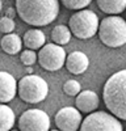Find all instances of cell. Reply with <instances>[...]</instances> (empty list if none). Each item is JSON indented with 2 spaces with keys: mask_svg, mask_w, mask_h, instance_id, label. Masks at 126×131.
I'll return each instance as SVG.
<instances>
[{
  "mask_svg": "<svg viewBox=\"0 0 126 131\" xmlns=\"http://www.w3.org/2000/svg\"><path fill=\"white\" fill-rule=\"evenodd\" d=\"M16 10L24 23L45 26L59 15V0H16Z\"/></svg>",
  "mask_w": 126,
  "mask_h": 131,
  "instance_id": "cell-1",
  "label": "cell"
},
{
  "mask_svg": "<svg viewBox=\"0 0 126 131\" xmlns=\"http://www.w3.org/2000/svg\"><path fill=\"white\" fill-rule=\"evenodd\" d=\"M102 100L114 117L126 121V70L113 73L105 81Z\"/></svg>",
  "mask_w": 126,
  "mask_h": 131,
  "instance_id": "cell-2",
  "label": "cell"
},
{
  "mask_svg": "<svg viewBox=\"0 0 126 131\" xmlns=\"http://www.w3.org/2000/svg\"><path fill=\"white\" fill-rule=\"evenodd\" d=\"M100 41L108 47H120L126 43V21L120 16H108L99 28Z\"/></svg>",
  "mask_w": 126,
  "mask_h": 131,
  "instance_id": "cell-3",
  "label": "cell"
},
{
  "mask_svg": "<svg viewBox=\"0 0 126 131\" xmlns=\"http://www.w3.org/2000/svg\"><path fill=\"white\" fill-rule=\"evenodd\" d=\"M68 28L76 38L89 39L96 34L100 28L99 17L89 9H81L70 17Z\"/></svg>",
  "mask_w": 126,
  "mask_h": 131,
  "instance_id": "cell-4",
  "label": "cell"
},
{
  "mask_svg": "<svg viewBox=\"0 0 126 131\" xmlns=\"http://www.w3.org/2000/svg\"><path fill=\"white\" fill-rule=\"evenodd\" d=\"M17 94L26 104H38L47 97L49 85L38 75H26L18 81Z\"/></svg>",
  "mask_w": 126,
  "mask_h": 131,
  "instance_id": "cell-5",
  "label": "cell"
},
{
  "mask_svg": "<svg viewBox=\"0 0 126 131\" xmlns=\"http://www.w3.org/2000/svg\"><path fill=\"white\" fill-rule=\"evenodd\" d=\"M80 131H123V128L117 117L107 112H97L83 119Z\"/></svg>",
  "mask_w": 126,
  "mask_h": 131,
  "instance_id": "cell-6",
  "label": "cell"
},
{
  "mask_svg": "<svg viewBox=\"0 0 126 131\" xmlns=\"http://www.w3.org/2000/svg\"><path fill=\"white\" fill-rule=\"evenodd\" d=\"M66 51L55 43H47L38 52V63L44 70L54 72L63 67L66 63Z\"/></svg>",
  "mask_w": 126,
  "mask_h": 131,
  "instance_id": "cell-7",
  "label": "cell"
},
{
  "mask_svg": "<svg viewBox=\"0 0 126 131\" xmlns=\"http://www.w3.org/2000/svg\"><path fill=\"white\" fill-rule=\"evenodd\" d=\"M20 131H50V118L41 109H28L18 118Z\"/></svg>",
  "mask_w": 126,
  "mask_h": 131,
  "instance_id": "cell-8",
  "label": "cell"
},
{
  "mask_svg": "<svg viewBox=\"0 0 126 131\" xmlns=\"http://www.w3.org/2000/svg\"><path fill=\"white\" fill-rule=\"evenodd\" d=\"M83 123L81 113L76 107H62L55 114V125L60 131H76Z\"/></svg>",
  "mask_w": 126,
  "mask_h": 131,
  "instance_id": "cell-9",
  "label": "cell"
},
{
  "mask_svg": "<svg viewBox=\"0 0 126 131\" xmlns=\"http://www.w3.org/2000/svg\"><path fill=\"white\" fill-rule=\"evenodd\" d=\"M18 89V83L10 73L0 71V104L13 100Z\"/></svg>",
  "mask_w": 126,
  "mask_h": 131,
  "instance_id": "cell-10",
  "label": "cell"
},
{
  "mask_svg": "<svg viewBox=\"0 0 126 131\" xmlns=\"http://www.w3.org/2000/svg\"><path fill=\"white\" fill-rule=\"evenodd\" d=\"M89 66V59L81 51H72L66 59V68L72 75H81L87 71Z\"/></svg>",
  "mask_w": 126,
  "mask_h": 131,
  "instance_id": "cell-11",
  "label": "cell"
},
{
  "mask_svg": "<svg viewBox=\"0 0 126 131\" xmlns=\"http://www.w3.org/2000/svg\"><path fill=\"white\" fill-rule=\"evenodd\" d=\"M99 106V96L93 91H83L76 96V109L81 113H93Z\"/></svg>",
  "mask_w": 126,
  "mask_h": 131,
  "instance_id": "cell-12",
  "label": "cell"
},
{
  "mask_svg": "<svg viewBox=\"0 0 126 131\" xmlns=\"http://www.w3.org/2000/svg\"><path fill=\"white\" fill-rule=\"evenodd\" d=\"M46 36L39 29H30L24 34V45L29 50H38L45 46Z\"/></svg>",
  "mask_w": 126,
  "mask_h": 131,
  "instance_id": "cell-13",
  "label": "cell"
},
{
  "mask_svg": "<svg viewBox=\"0 0 126 131\" xmlns=\"http://www.w3.org/2000/svg\"><path fill=\"white\" fill-rule=\"evenodd\" d=\"M0 46L4 52L9 54V55H15V54L20 52L21 47H23V39L15 33H10V34H5L2 38Z\"/></svg>",
  "mask_w": 126,
  "mask_h": 131,
  "instance_id": "cell-14",
  "label": "cell"
},
{
  "mask_svg": "<svg viewBox=\"0 0 126 131\" xmlns=\"http://www.w3.org/2000/svg\"><path fill=\"white\" fill-rule=\"evenodd\" d=\"M101 12L108 15H120L126 9V0H96Z\"/></svg>",
  "mask_w": 126,
  "mask_h": 131,
  "instance_id": "cell-15",
  "label": "cell"
},
{
  "mask_svg": "<svg viewBox=\"0 0 126 131\" xmlns=\"http://www.w3.org/2000/svg\"><path fill=\"white\" fill-rule=\"evenodd\" d=\"M16 115L5 104H0V131H10L15 125Z\"/></svg>",
  "mask_w": 126,
  "mask_h": 131,
  "instance_id": "cell-16",
  "label": "cell"
},
{
  "mask_svg": "<svg viewBox=\"0 0 126 131\" xmlns=\"http://www.w3.org/2000/svg\"><path fill=\"white\" fill-rule=\"evenodd\" d=\"M71 30L66 25H57L51 30V39L55 45H67L71 39Z\"/></svg>",
  "mask_w": 126,
  "mask_h": 131,
  "instance_id": "cell-17",
  "label": "cell"
},
{
  "mask_svg": "<svg viewBox=\"0 0 126 131\" xmlns=\"http://www.w3.org/2000/svg\"><path fill=\"white\" fill-rule=\"evenodd\" d=\"M63 92L68 96H78L81 92V85L76 80H67L63 85Z\"/></svg>",
  "mask_w": 126,
  "mask_h": 131,
  "instance_id": "cell-18",
  "label": "cell"
},
{
  "mask_svg": "<svg viewBox=\"0 0 126 131\" xmlns=\"http://www.w3.org/2000/svg\"><path fill=\"white\" fill-rule=\"evenodd\" d=\"M91 2L92 0H60V3L66 8L74 9V10H76V9L81 10L83 8H86L87 5H89Z\"/></svg>",
  "mask_w": 126,
  "mask_h": 131,
  "instance_id": "cell-19",
  "label": "cell"
},
{
  "mask_svg": "<svg viewBox=\"0 0 126 131\" xmlns=\"http://www.w3.org/2000/svg\"><path fill=\"white\" fill-rule=\"evenodd\" d=\"M20 60L23 62L24 66H28V67H30V66H33L37 60H38V55L33 51V50H24L23 52H21L20 55Z\"/></svg>",
  "mask_w": 126,
  "mask_h": 131,
  "instance_id": "cell-20",
  "label": "cell"
},
{
  "mask_svg": "<svg viewBox=\"0 0 126 131\" xmlns=\"http://www.w3.org/2000/svg\"><path fill=\"white\" fill-rule=\"evenodd\" d=\"M15 21L13 18H9V17H3L0 18V31L4 33V34H10V33H13L15 30Z\"/></svg>",
  "mask_w": 126,
  "mask_h": 131,
  "instance_id": "cell-21",
  "label": "cell"
},
{
  "mask_svg": "<svg viewBox=\"0 0 126 131\" xmlns=\"http://www.w3.org/2000/svg\"><path fill=\"white\" fill-rule=\"evenodd\" d=\"M16 13H17V10H16L15 8H8V9L5 10V16L9 17V18H13V17L16 16Z\"/></svg>",
  "mask_w": 126,
  "mask_h": 131,
  "instance_id": "cell-22",
  "label": "cell"
},
{
  "mask_svg": "<svg viewBox=\"0 0 126 131\" xmlns=\"http://www.w3.org/2000/svg\"><path fill=\"white\" fill-rule=\"evenodd\" d=\"M26 71H28V73H29V75H33V70H32L30 67H28V70H26Z\"/></svg>",
  "mask_w": 126,
  "mask_h": 131,
  "instance_id": "cell-23",
  "label": "cell"
},
{
  "mask_svg": "<svg viewBox=\"0 0 126 131\" xmlns=\"http://www.w3.org/2000/svg\"><path fill=\"white\" fill-rule=\"evenodd\" d=\"M0 10H2V0H0Z\"/></svg>",
  "mask_w": 126,
  "mask_h": 131,
  "instance_id": "cell-24",
  "label": "cell"
},
{
  "mask_svg": "<svg viewBox=\"0 0 126 131\" xmlns=\"http://www.w3.org/2000/svg\"><path fill=\"white\" fill-rule=\"evenodd\" d=\"M50 131H60V130H50Z\"/></svg>",
  "mask_w": 126,
  "mask_h": 131,
  "instance_id": "cell-25",
  "label": "cell"
},
{
  "mask_svg": "<svg viewBox=\"0 0 126 131\" xmlns=\"http://www.w3.org/2000/svg\"><path fill=\"white\" fill-rule=\"evenodd\" d=\"M10 131H17V130H10Z\"/></svg>",
  "mask_w": 126,
  "mask_h": 131,
  "instance_id": "cell-26",
  "label": "cell"
}]
</instances>
